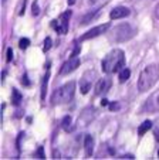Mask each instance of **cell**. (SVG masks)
Segmentation results:
<instances>
[{"label": "cell", "instance_id": "6da1fadb", "mask_svg": "<svg viewBox=\"0 0 159 160\" xmlns=\"http://www.w3.org/2000/svg\"><path fill=\"white\" fill-rule=\"evenodd\" d=\"M124 65H125V54H124V51L119 48H115V50H112V51H109L108 54L104 57V60H102V62H101L102 71H104L105 74L119 72L124 68Z\"/></svg>", "mask_w": 159, "mask_h": 160}, {"label": "cell", "instance_id": "7a4b0ae2", "mask_svg": "<svg viewBox=\"0 0 159 160\" xmlns=\"http://www.w3.org/2000/svg\"><path fill=\"white\" fill-rule=\"evenodd\" d=\"M159 79V65L158 64H149L142 70L138 78V91L139 92H146L149 91Z\"/></svg>", "mask_w": 159, "mask_h": 160}, {"label": "cell", "instance_id": "3957f363", "mask_svg": "<svg viewBox=\"0 0 159 160\" xmlns=\"http://www.w3.org/2000/svg\"><path fill=\"white\" fill-rule=\"evenodd\" d=\"M74 94H75V81H68L67 84L57 88V89L53 92V95H51V98H50L51 105L68 103L70 101L74 98Z\"/></svg>", "mask_w": 159, "mask_h": 160}, {"label": "cell", "instance_id": "277c9868", "mask_svg": "<svg viewBox=\"0 0 159 160\" xmlns=\"http://www.w3.org/2000/svg\"><path fill=\"white\" fill-rule=\"evenodd\" d=\"M135 34H136V30L131 24L122 23V24H118L117 27L112 28V31L109 33V40L112 42H124L131 40Z\"/></svg>", "mask_w": 159, "mask_h": 160}, {"label": "cell", "instance_id": "5b68a950", "mask_svg": "<svg viewBox=\"0 0 159 160\" xmlns=\"http://www.w3.org/2000/svg\"><path fill=\"white\" fill-rule=\"evenodd\" d=\"M71 10H67L60 16V20H53L51 21V27L54 28L58 34H66L68 31V20L71 17Z\"/></svg>", "mask_w": 159, "mask_h": 160}, {"label": "cell", "instance_id": "8992f818", "mask_svg": "<svg viewBox=\"0 0 159 160\" xmlns=\"http://www.w3.org/2000/svg\"><path fill=\"white\" fill-rule=\"evenodd\" d=\"M97 78V72L95 70H90L82 75V78L80 79V91H81V94L85 95L90 92V89L93 88L94 85V81Z\"/></svg>", "mask_w": 159, "mask_h": 160}, {"label": "cell", "instance_id": "52a82bcc", "mask_svg": "<svg viewBox=\"0 0 159 160\" xmlns=\"http://www.w3.org/2000/svg\"><path fill=\"white\" fill-rule=\"evenodd\" d=\"M145 113H156L159 112V89L151 94V97L145 101V105L142 108Z\"/></svg>", "mask_w": 159, "mask_h": 160}, {"label": "cell", "instance_id": "ba28073f", "mask_svg": "<svg viewBox=\"0 0 159 160\" xmlns=\"http://www.w3.org/2000/svg\"><path fill=\"white\" fill-rule=\"evenodd\" d=\"M109 27H111V24H109V23H105V24L97 26V27H94V28H91V30H88L85 34H82V36L80 37V41H85V40L95 38V37H98V36H101V34L107 33Z\"/></svg>", "mask_w": 159, "mask_h": 160}, {"label": "cell", "instance_id": "9c48e42d", "mask_svg": "<svg viewBox=\"0 0 159 160\" xmlns=\"http://www.w3.org/2000/svg\"><path fill=\"white\" fill-rule=\"evenodd\" d=\"M80 64H81V61H80L78 57H70V60L66 61L63 64V67L60 68V75H67V74L75 71L80 67Z\"/></svg>", "mask_w": 159, "mask_h": 160}, {"label": "cell", "instance_id": "30bf717a", "mask_svg": "<svg viewBox=\"0 0 159 160\" xmlns=\"http://www.w3.org/2000/svg\"><path fill=\"white\" fill-rule=\"evenodd\" d=\"M97 115V109L94 106H87L84 111L81 112V115L78 118V123L80 125H88L93 122V119Z\"/></svg>", "mask_w": 159, "mask_h": 160}, {"label": "cell", "instance_id": "8fae6325", "mask_svg": "<svg viewBox=\"0 0 159 160\" xmlns=\"http://www.w3.org/2000/svg\"><path fill=\"white\" fill-rule=\"evenodd\" d=\"M111 85H112L111 78H99L98 81H97L95 87H94V89H95L94 91V95H95V97H99V95L105 94V92L111 88Z\"/></svg>", "mask_w": 159, "mask_h": 160}, {"label": "cell", "instance_id": "7c38bea8", "mask_svg": "<svg viewBox=\"0 0 159 160\" xmlns=\"http://www.w3.org/2000/svg\"><path fill=\"white\" fill-rule=\"evenodd\" d=\"M131 14V10L128 7H124V6H119V7H115V9L111 10L109 13V18L111 20H119V18H125Z\"/></svg>", "mask_w": 159, "mask_h": 160}, {"label": "cell", "instance_id": "4fadbf2b", "mask_svg": "<svg viewBox=\"0 0 159 160\" xmlns=\"http://www.w3.org/2000/svg\"><path fill=\"white\" fill-rule=\"evenodd\" d=\"M84 150H85V154H87L88 157L93 156L94 153V139L91 135H87L84 139Z\"/></svg>", "mask_w": 159, "mask_h": 160}, {"label": "cell", "instance_id": "5bb4252c", "mask_svg": "<svg viewBox=\"0 0 159 160\" xmlns=\"http://www.w3.org/2000/svg\"><path fill=\"white\" fill-rule=\"evenodd\" d=\"M48 78H50V68L47 70L44 75V79H43V84H41V101L45 99V94H47V84H48Z\"/></svg>", "mask_w": 159, "mask_h": 160}, {"label": "cell", "instance_id": "9a60e30c", "mask_svg": "<svg viewBox=\"0 0 159 160\" xmlns=\"http://www.w3.org/2000/svg\"><path fill=\"white\" fill-rule=\"evenodd\" d=\"M61 128H63L66 132H71L72 130V119L71 116H64V119L61 121Z\"/></svg>", "mask_w": 159, "mask_h": 160}, {"label": "cell", "instance_id": "2e32d148", "mask_svg": "<svg viewBox=\"0 0 159 160\" xmlns=\"http://www.w3.org/2000/svg\"><path fill=\"white\" fill-rule=\"evenodd\" d=\"M151 129H152V122H151V121L142 122L141 126H139V129H138V135L139 136H144L145 133H146L148 130H151Z\"/></svg>", "mask_w": 159, "mask_h": 160}, {"label": "cell", "instance_id": "e0dca14e", "mask_svg": "<svg viewBox=\"0 0 159 160\" xmlns=\"http://www.w3.org/2000/svg\"><path fill=\"white\" fill-rule=\"evenodd\" d=\"M101 13V9H98V10H95V13H90V14H87V16H84V17L81 18V24L82 26H85V24H88V23H91V20H94V18L97 17V16Z\"/></svg>", "mask_w": 159, "mask_h": 160}, {"label": "cell", "instance_id": "ac0fdd59", "mask_svg": "<svg viewBox=\"0 0 159 160\" xmlns=\"http://www.w3.org/2000/svg\"><path fill=\"white\" fill-rule=\"evenodd\" d=\"M129 77H131V70H129V68H126V67H124L122 70L119 71V82L128 81Z\"/></svg>", "mask_w": 159, "mask_h": 160}, {"label": "cell", "instance_id": "d6986e66", "mask_svg": "<svg viewBox=\"0 0 159 160\" xmlns=\"http://www.w3.org/2000/svg\"><path fill=\"white\" fill-rule=\"evenodd\" d=\"M21 99H23V97H21V94L19 92L17 89H13V92H12V102H13V105H20V102H21Z\"/></svg>", "mask_w": 159, "mask_h": 160}, {"label": "cell", "instance_id": "ffe728a7", "mask_svg": "<svg viewBox=\"0 0 159 160\" xmlns=\"http://www.w3.org/2000/svg\"><path fill=\"white\" fill-rule=\"evenodd\" d=\"M29 45H30V40L29 38H20V41H19V47H20L21 50H26L29 47Z\"/></svg>", "mask_w": 159, "mask_h": 160}, {"label": "cell", "instance_id": "44dd1931", "mask_svg": "<svg viewBox=\"0 0 159 160\" xmlns=\"http://www.w3.org/2000/svg\"><path fill=\"white\" fill-rule=\"evenodd\" d=\"M50 48H51V38H50V37H47V38L44 40V45H43V51L47 52Z\"/></svg>", "mask_w": 159, "mask_h": 160}, {"label": "cell", "instance_id": "7402d4cb", "mask_svg": "<svg viewBox=\"0 0 159 160\" xmlns=\"http://www.w3.org/2000/svg\"><path fill=\"white\" fill-rule=\"evenodd\" d=\"M39 13H40L39 3H37V2H33V6H31V14H33V16H39Z\"/></svg>", "mask_w": 159, "mask_h": 160}, {"label": "cell", "instance_id": "603a6c76", "mask_svg": "<svg viewBox=\"0 0 159 160\" xmlns=\"http://www.w3.org/2000/svg\"><path fill=\"white\" fill-rule=\"evenodd\" d=\"M13 60V50L12 48H7V57H6V61L7 62H12Z\"/></svg>", "mask_w": 159, "mask_h": 160}, {"label": "cell", "instance_id": "cb8c5ba5", "mask_svg": "<svg viewBox=\"0 0 159 160\" xmlns=\"http://www.w3.org/2000/svg\"><path fill=\"white\" fill-rule=\"evenodd\" d=\"M21 84H23V85H27V87L30 85V81H29V77L26 75V74L23 75V79H21Z\"/></svg>", "mask_w": 159, "mask_h": 160}, {"label": "cell", "instance_id": "d4e9b609", "mask_svg": "<svg viewBox=\"0 0 159 160\" xmlns=\"http://www.w3.org/2000/svg\"><path fill=\"white\" fill-rule=\"evenodd\" d=\"M119 108V105H118V102H112L111 105H109V111H115V109Z\"/></svg>", "mask_w": 159, "mask_h": 160}, {"label": "cell", "instance_id": "484cf974", "mask_svg": "<svg viewBox=\"0 0 159 160\" xmlns=\"http://www.w3.org/2000/svg\"><path fill=\"white\" fill-rule=\"evenodd\" d=\"M78 52H80V45L77 44V47H75V50H74V51H72L71 57H77V55H78Z\"/></svg>", "mask_w": 159, "mask_h": 160}, {"label": "cell", "instance_id": "4316f807", "mask_svg": "<svg viewBox=\"0 0 159 160\" xmlns=\"http://www.w3.org/2000/svg\"><path fill=\"white\" fill-rule=\"evenodd\" d=\"M39 157H40V159H44V152H43V146H40V148H39Z\"/></svg>", "mask_w": 159, "mask_h": 160}, {"label": "cell", "instance_id": "83f0119b", "mask_svg": "<svg viewBox=\"0 0 159 160\" xmlns=\"http://www.w3.org/2000/svg\"><path fill=\"white\" fill-rule=\"evenodd\" d=\"M155 17L159 20V2H158V4L155 6Z\"/></svg>", "mask_w": 159, "mask_h": 160}, {"label": "cell", "instance_id": "f1b7e54d", "mask_svg": "<svg viewBox=\"0 0 159 160\" xmlns=\"http://www.w3.org/2000/svg\"><path fill=\"white\" fill-rule=\"evenodd\" d=\"M119 159H134V156L132 154H125V156H121Z\"/></svg>", "mask_w": 159, "mask_h": 160}, {"label": "cell", "instance_id": "f546056e", "mask_svg": "<svg viewBox=\"0 0 159 160\" xmlns=\"http://www.w3.org/2000/svg\"><path fill=\"white\" fill-rule=\"evenodd\" d=\"M108 103H109V102H108V99H102V101H101V105H102V106H107Z\"/></svg>", "mask_w": 159, "mask_h": 160}, {"label": "cell", "instance_id": "4dcf8cb0", "mask_svg": "<svg viewBox=\"0 0 159 160\" xmlns=\"http://www.w3.org/2000/svg\"><path fill=\"white\" fill-rule=\"evenodd\" d=\"M155 139H156V140H159V128L155 130Z\"/></svg>", "mask_w": 159, "mask_h": 160}, {"label": "cell", "instance_id": "1f68e13d", "mask_svg": "<svg viewBox=\"0 0 159 160\" xmlns=\"http://www.w3.org/2000/svg\"><path fill=\"white\" fill-rule=\"evenodd\" d=\"M88 2H90V4H94V3H97L98 0H88Z\"/></svg>", "mask_w": 159, "mask_h": 160}, {"label": "cell", "instance_id": "d6a6232c", "mask_svg": "<svg viewBox=\"0 0 159 160\" xmlns=\"http://www.w3.org/2000/svg\"><path fill=\"white\" fill-rule=\"evenodd\" d=\"M75 3V0H68V4L71 6V4H74Z\"/></svg>", "mask_w": 159, "mask_h": 160}, {"label": "cell", "instance_id": "836d02e7", "mask_svg": "<svg viewBox=\"0 0 159 160\" xmlns=\"http://www.w3.org/2000/svg\"><path fill=\"white\" fill-rule=\"evenodd\" d=\"M158 157H159V149H158Z\"/></svg>", "mask_w": 159, "mask_h": 160}]
</instances>
